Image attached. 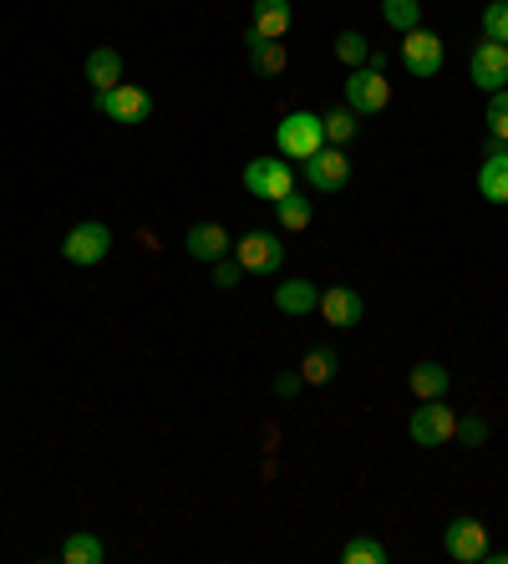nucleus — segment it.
Segmentation results:
<instances>
[{
    "label": "nucleus",
    "mask_w": 508,
    "mask_h": 564,
    "mask_svg": "<svg viewBox=\"0 0 508 564\" xmlns=\"http://www.w3.org/2000/svg\"><path fill=\"white\" fill-rule=\"evenodd\" d=\"M275 148L280 158H290V163H305V158H316L320 148H326V123H320L316 112H285L275 127Z\"/></svg>",
    "instance_id": "f257e3e1"
},
{
    "label": "nucleus",
    "mask_w": 508,
    "mask_h": 564,
    "mask_svg": "<svg viewBox=\"0 0 508 564\" xmlns=\"http://www.w3.org/2000/svg\"><path fill=\"white\" fill-rule=\"evenodd\" d=\"M245 189L255 199L280 204L295 193V168H290V158H255V163H245Z\"/></svg>",
    "instance_id": "f03ea898"
},
{
    "label": "nucleus",
    "mask_w": 508,
    "mask_h": 564,
    "mask_svg": "<svg viewBox=\"0 0 508 564\" xmlns=\"http://www.w3.org/2000/svg\"><path fill=\"white\" fill-rule=\"evenodd\" d=\"M392 102V82H386L376 67H351L346 77V108L357 112V117H376V112Z\"/></svg>",
    "instance_id": "7ed1b4c3"
},
{
    "label": "nucleus",
    "mask_w": 508,
    "mask_h": 564,
    "mask_svg": "<svg viewBox=\"0 0 508 564\" xmlns=\"http://www.w3.org/2000/svg\"><path fill=\"white\" fill-rule=\"evenodd\" d=\"M407 432H413L417 448H442V442L458 438V413L453 407H442V397H432V402H422V407L413 413Z\"/></svg>",
    "instance_id": "20e7f679"
},
{
    "label": "nucleus",
    "mask_w": 508,
    "mask_h": 564,
    "mask_svg": "<svg viewBox=\"0 0 508 564\" xmlns=\"http://www.w3.org/2000/svg\"><path fill=\"white\" fill-rule=\"evenodd\" d=\"M234 260L245 264V275H275L280 264H285V245H280V235H270V229H249V235L234 245Z\"/></svg>",
    "instance_id": "39448f33"
},
{
    "label": "nucleus",
    "mask_w": 508,
    "mask_h": 564,
    "mask_svg": "<svg viewBox=\"0 0 508 564\" xmlns=\"http://www.w3.org/2000/svg\"><path fill=\"white\" fill-rule=\"evenodd\" d=\"M61 255H67L71 264H102L112 255V229L102 219H82L61 239Z\"/></svg>",
    "instance_id": "423d86ee"
},
{
    "label": "nucleus",
    "mask_w": 508,
    "mask_h": 564,
    "mask_svg": "<svg viewBox=\"0 0 508 564\" xmlns=\"http://www.w3.org/2000/svg\"><path fill=\"white\" fill-rule=\"evenodd\" d=\"M97 112L112 117V123H148L153 112V97L133 82H117L112 92H97Z\"/></svg>",
    "instance_id": "0eeeda50"
},
{
    "label": "nucleus",
    "mask_w": 508,
    "mask_h": 564,
    "mask_svg": "<svg viewBox=\"0 0 508 564\" xmlns=\"http://www.w3.org/2000/svg\"><path fill=\"white\" fill-rule=\"evenodd\" d=\"M407 42H402V67L413 71L417 82H427V77H438L442 71V42L432 36L427 26H417V31H402Z\"/></svg>",
    "instance_id": "6e6552de"
},
{
    "label": "nucleus",
    "mask_w": 508,
    "mask_h": 564,
    "mask_svg": "<svg viewBox=\"0 0 508 564\" xmlns=\"http://www.w3.org/2000/svg\"><path fill=\"white\" fill-rule=\"evenodd\" d=\"M467 77H473V87H483V92L508 87V46L504 42H478L473 56H467Z\"/></svg>",
    "instance_id": "1a4fd4ad"
},
{
    "label": "nucleus",
    "mask_w": 508,
    "mask_h": 564,
    "mask_svg": "<svg viewBox=\"0 0 508 564\" xmlns=\"http://www.w3.org/2000/svg\"><path fill=\"white\" fill-rule=\"evenodd\" d=\"M442 550L453 554L458 564H483L488 560V529L478 519H453L442 534Z\"/></svg>",
    "instance_id": "9d476101"
},
{
    "label": "nucleus",
    "mask_w": 508,
    "mask_h": 564,
    "mask_svg": "<svg viewBox=\"0 0 508 564\" xmlns=\"http://www.w3.org/2000/svg\"><path fill=\"white\" fill-rule=\"evenodd\" d=\"M346 179H351V158H346L336 143H326L316 158H305V183H311V189L336 193V189H346Z\"/></svg>",
    "instance_id": "9b49d317"
},
{
    "label": "nucleus",
    "mask_w": 508,
    "mask_h": 564,
    "mask_svg": "<svg viewBox=\"0 0 508 564\" xmlns=\"http://www.w3.org/2000/svg\"><path fill=\"white\" fill-rule=\"evenodd\" d=\"M320 316H326L336 330H351V326H361V316H366V301H361L351 285H330L326 295H320Z\"/></svg>",
    "instance_id": "f8f14e48"
},
{
    "label": "nucleus",
    "mask_w": 508,
    "mask_h": 564,
    "mask_svg": "<svg viewBox=\"0 0 508 564\" xmlns=\"http://www.w3.org/2000/svg\"><path fill=\"white\" fill-rule=\"evenodd\" d=\"M290 26H295V5L290 0H255V36H264V42H285Z\"/></svg>",
    "instance_id": "ddd939ff"
},
{
    "label": "nucleus",
    "mask_w": 508,
    "mask_h": 564,
    "mask_svg": "<svg viewBox=\"0 0 508 564\" xmlns=\"http://www.w3.org/2000/svg\"><path fill=\"white\" fill-rule=\"evenodd\" d=\"M183 249H189L193 260H208V264H214V260H224L234 245H229V235H224L219 224H193L189 235H183Z\"/></svg>",
    "instance_id": "4468645a"
},
{
    "label": "nucleus",
    "mask_w": 508,
    "mask_h": 564,
    "mask_svg": "<svg viewBox=\"0 0 508 564\" xmlns=\"http://www.w3.org/2000/svg\"><path fill=\"white\" fill-rule=\"evenodd\" d=\"M87 82H92V92H112V87L123 82V52L117 46H97L87 56Z\"/></svg>",
    "instance_id": "2eb2a0df"
},
{
    "label": "nucleus",
    "mask_w": 508,
    "mask_h": 564,
    "mask_svg": "<svg viewBox=\"0 0 508 564\" xmlns=\"http://www.w3.org/2000/svg\"><path fill=\"white\" fill-rule=\"evenodd\" d=\"M275 305L285 316H311V311H320V290L295 275V280H285V285H275Z\"/></svg>",
    "instance_id": "dca6fc26"
},
{
    "label": "nucleus",
    "mask_w": 508,
    "mask_h": 564,
    "mask_svg": "<svg viewBox=\"0 0 508 564\" xmlns=\"http://www.w3.org/2000/svg\"><path fill=\"white\" fill-rule=\"evenodd\" d=\"M478 193L488 199V204H508V153L494 143V153H488V163L478 168Z\"/></svg>",
    "instance_id": "f3484780"
},
{
    "label": "nucleus",
    "mask_w": 508,
    "mask_h": 564,
    "mask_svg": "<svg viewBox=\"0 0 508 564\" xmlns=\"http://www.w3.org/2000/svg\"><path fill=\"white\" fill-rule=\"evenodd\" d=\"M448 366L442 361H417L413 372H407V386H413V397H422V402H432V397H442L448 392Z\"/></svg>",
    "instance_id": "a211bd4d"
},
{
    "label": "nucleus",
    "mask_w": 508,
    "mask_h": 564,
    "mask_svg": "<svg viewBox=\"0 0 508 564\" xmlns=\"http://www.w3.org/2000/svg\"><path fill=\"white\" fill-rule=\"evenodd\" d=\"M249 61H255V71H264V77H280V71H285V42H264V36L249 31Z\"/></svg>",
    "instance_id": "6ab92c4d"
},
{
    "label": "nucleus",
    "mask_w": 508,
    "mask_h": 564,
    "mask_svg": "<svg viewBox=\"0 0 508 564\" xmlns=\"http://www.w3.org/2000/svg\"><path fill=\"white\" fill-rule=\"evenodd\" d=\"M61 560L67 564H102V539L87 534V529H77V534L61 539Z\"/></svg>",
    "instance_id": "aec40b11"
},
{
    "label": "nucleus",
    "mask_w": 508,
    "mask_h": 564,
    "mask_svg": "<svg viewBox=\"0 0 508 564\" xmlns=\"http://www.w3.org/2000/svg\"><path fill=\"white\" fill-rule=\"evenodd\" d=\"M320 123H326V143H336V148H346V143H351V138L361 133V123H357V112H351V108L326 112Z\"/></svg>",
    "instance_id": "412c9836"
},
{
    "label": "nucleus",
    "mask_w": 508,
    "mask_h": 564,
    "mask_svg": "<svg viewBox=\"0 0 508 564\" xmlns=\"http://www.w3.org/2000/svg\"><path fill=\"white\" fill-rule=\"evenodd\" d=\"M382 15H386V26L417 31L422 26V0H382Z\"/></svg>",
    "instance_id": "4be33fe9"
},
{
    "label": "nucleus",
    "mask_w": 508,
    "mask_h": 564,
    "mask_svg": "<svg viewBox=\"0 0 508 564\" xmlns=\"http://www.w3.org/2000/svg\"><path fill=\"white\" fill-rule=\"evenodd\" d=\"M341 560H346V564H386V544H382V539L357 534V539H346Z\"/></svg>",
    "instance_id": "5701e85b"
},
{
    "label": "nucleus",
    "mask_w": 508,
    "mask_h": 564,
    "mask_svg": "<svg viewBox=\"0 0 508 564\" xmlns=\"http://www.w3.org/2000/svg\"><path fill=\"white\" fill-rule=\"evenodd\" d=\"M330 376H336V351H330V346H316V351H305L301 382H330Z\"/></svg>",
    "instance_id": "b1692460"
},
{
    "label": "nucleus",
    "mask_w": 508,
    "mask_h": 564,
    "mask_svg": "<svg viewBox=\"0 0 508 564\" xmlns=\"http://www.w3.org/2000/svg\"><path fill=\"white\" fill-rule=\"evenodd\" d=\"M275 214H280V224H285V229H295V235H301L305 224L316 219V208H311V199H301V193H290V199H280Z\"/></svg>",
    "instance_id": "393cba45"
},
{
    "label": "nucleus",
    "mask_w": 508,
    "mask_h": 564,
    "mask_svg": "<svg viewBox=\"0 0 508 564\" xmlns=\"http://www.w3.org/2000/svg\"><path fill=\"white\" fill-rule=\"evenodd\" d=\"M336 56H341L346 67H366V56H371L366 36H361V31H341V36H336Z\"/></svg>",
    "instance_id": "a878e982"
},
{
    "label": "nucleus",
    "mask_w": 508,
    "mask_h": 564,
    "mask_svg": "<svg viewBox=\"0 0 508 564\" xmlns=\"http://www.w3.org/2000/svg\"><path fill=\"white\" fill-rule=\"evenodd\" d=\"M488 133H494V143H508V87L488 92Z\"/></svg>",
    "instance_id": "bb28decb"
},
{
    "label": "nucleus",
    "mask_w": 508,
    "mask_h": 564,
    "mask_svg": "<svg viewBox=\"0 0 508 564\" xmlns=\"http://www.w3.org/2000/svg\"><path fill=\"white\" fill-rule=\"evenodd\" d=\"M483 42H504L508 46V0H494L483 11Z\"/></svg>",
    "instance_id": "cd10ccee"
},
{
    "label": "nucleus",
    "mask_w": 508,
    "mask_h": 564,
    "mask_svg": "<svg viewBox=\"0 0 508 564\" xmlns=\"http://www.w3.org/2000/svg\"><path fill=\"white\" fill-rule=\"evenodd\" d=\"M239 280H245V264L239 260H214V285L219 290H234Z\"/></svg>",
    "instance_id": "c85d7f7f"
},
{
    "label": "nucleus",
    "mask_w": 508,
    "mask_h": 564,
    "mask_svg": "<svg viewBox=\"0 0 508 564\" xmlns=\"http://www.w3.org/2000/svg\"><path fill=\"white\" fill-rule=\"evenodd\" d=\"M458 442H467V448H483V442H488V427H483L478 417H463V422H458Z\"/></svg>",
    "instance_id": "c756f323"
},
{
    "label": "nucleus",
    "mask_w": 508,
    "mask_h": 564,
    "mask_svg": "<svg viewBox=\"0 0 508 564\" xmlns=\"http://www.w3.org/2000/svg\"><path fill=\"white\" fill-rule=\"evenodd\" d=\"M295 386H301V372H295V376H280V382H275V392H280V397H290V392H295Z\"/></svg>",
    "instance_id": "7c9ffc66"
},
{
    "label": "nucleus",
    "mask_w": 508,
    "mask_h": 564,
    "mask_svg": "<svg viewBox=\"0 0 508 564\" xmlns=\"http://www.w3.org/2000/svg\"><path fill=\"white\" fill-rule=\"evenodd\" d=\"M488 564H508V550L504 554H488Z\"/></svg>",
    "instance_id": "2f4dec72"
}]
</instances>
